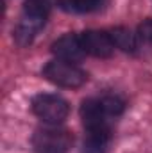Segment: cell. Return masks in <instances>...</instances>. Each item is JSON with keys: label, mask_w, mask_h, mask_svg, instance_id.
<instances>
[{"label": "cell", "mask_w": 152, "mask_h": 153, "mask_svg": "<svg viewBox=\"0 0 152 153\" xmlns=\"http://www.w3.org/2000/svg\"><path fill=\"white\" fill-rule=\"evenodd\" d=\"M81 43L86 53L100 59H108L114 53V43L109 32L104 30H86L81 34Z\"/></svg>", "instance_id": "5b68a950"}, {"label": "cell", "mask_w": 152, "mask_h": 153, "mask_svg": "<svg viewBox=\"0 0 152 153\" xmlns=\"http://www.w3.org/2000/svg\"><path fill=\"white\" fill-rule=\"evenodd\" d=\"M138 38L141 39V41L152 43V18L145 20V22L138 27Z\"/></svg>", "instance_id": "30bf717a"}, {"label": "cell", "mask_w": 152, "mask_h": 153, "mask_svg": "<svg viewBox=\"0 0 152 153\" xmlns=\"http://www.w3.org/2000/svg\"><path fill=\"white\" fill-rule=\"evenodd\" d=\"M72 143L74 137L70 130L61 128L57 125L38 128L31 139L34 153H66L72 148Z\"/></svg>", "instance_id": "7a4b0ae2"}, {"label": "cell", "mask_w": 152, "mask_h": 153, "mask_svg": "<svg viewBox=\"0 0 152 153\" xmlns=\"http://www.w3.org/2000/svg\"><path fill=\"white\" fill-rule=\"evenodd\" d=\"M32 112L47 125H61L70 112L68 102L52 93H41L32 100Z\"/></svg>", "instance_id": "277c9868"}, {"label": "cell", "mask_w": 152, "mask_h": 153, "mask_svg": "<svg viewBox=\"0 0 152 153\" xmlns=\"http://www.w3.org/2000/svg\"><path fill=\"white\" fill-rule=\"evenodd\" d=\"M41 73L48 82H52L59 87H68V89H77L88 80V75L84 70H81L74 62H66L61 59L47 62V66L43 68Z\"/></svg>", "instance_id": "3957f363"}, {"label": "cell", "mask_w": 152, "mask_h": 153, "mask_svg": "<svg viewBox=\"0 0 152 153\" xmlns=\"http://www.w3.org/2000/svg\"><path fill=\"white\" fill-rule=\"evenodd\" d=\"M111 39H113L114 46L116 48H120V50H123V52H136L138 50V34H132L129 29H125V27H116L113 29L111 32Z\"/></svg>", "instance_id": "52a82bcc"}, {"label": "cell", "mask_w": 152, "mask_h": 153, "mask_svg": "<svg viewBox=\"0 0 152 153\" xmlns=\"http://www.w3.org/2000/svg\"><path fill=\"white\" fill-rule=\"evenodd\" d=\"M106 0H57V5L66 11V13H74V14H84V13H91L97 11L104 5Z\"/></svg>", "instance_id": "ba28073f"}, {"label": "cell", "mask_w": 152, "mask_h": 153, "mask_svg": "<svg viewBox=\"0 0 152 153\" xmlns=\"http://www.w3.org/2000/svg\"><path fill=\"white\" fill-rule=\"evenodd\" d=\"M48 16V2L47 0H27L20 22L14 29V41L20 46L31 45L38 32L43 29Z\"/></svg>", "instance_id": "6da1fadb"}, {"label": "cell", "mask_w": 152, "mask_h": 153, "mask_svg": "<svg viewBox=\"0 0 152 153\" xmlns=\"http://www.w3.org/2000/svg\"><path fill=\"white\" fill-rule=\"evenodd\" d=\"M52 53L61 59V61H66V62H79L86 52L82 48V43H81V36L75 34H66V36H61L57 41L52 43Z\"/></svg>", "instance_id": "8992f818"}, {"label": "cell", "mask_w": 152, "mask_h": 153, "mask_svg": "<svg viewBox=\"0 0 152 153\" xmlns=\"http://www.w3.org/2000/svg\"><path fill=\"white\" fill-rule=\"evenodd\" d=\"M100 102H102V107H104V111L108 112L109 117L120 116L125 109V102L122 98H118V96H113V94H108V96L100 98Z\"/></svg>", "instance_id": "9c48e42d"}]
</instances>
